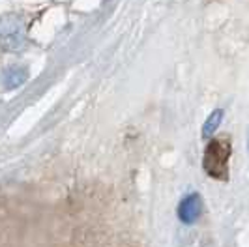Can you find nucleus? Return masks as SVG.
I'll use <instances>...</instances> for the list:
<instances>
[{
    "instance_id": "obj_1",
    "label": "nucleus",
    "mask_w": 249,
    "mask_h": 247,
    "mask_svg": "<svg viewBox=\"0 0 249 247\" xmlns=\"http://www.w3.org/2000/svg\"><path fill=\"white\" fill-rule=\"evenodd\" d=\"M229 159H231V144L225 139H217L204 150L202 167L204 173L213 180H227L229 176Z\"/></svg>"
},
{
    "instance_id": "obj_2",
    "label": "nucleus",
    "mask_w": 249,
    "mask_h": 247,
    "mask_svg": "<svg viewBox=\"0 0 249 247\" xmlns=\"http://www.w3.org/2000/svg\"><path fill=\"white\" fill-rule=\"evenodd\" d=\"M26 30L25 23L19 15H4L0 17V45L8 51H19L25 47Z\"/></svg>"
},
{
    "instance_id": "obj_3",
    "label": "nucleus",
    "mask_w": 249,
    "mask_h": 247,
    "mask_svg": "<svg viewBox=\"0 0 249 247\" xmlns=\"http://www.w3.org/2000/svg\"><path fill=\"white\" fill-rule=\"evenodd\" d=\"M200 213H202V198H200L199 193L187 195L178 206V217L186 225H191V223L197 221L200 217Z\"/></svg>"
},
{
    "instance_id": "obj_4",
    "label": "nucleus",
    "mask_w": 249,
    "mask_h": 247,
    "mask_svg": "<svg viewBox=\"0 0 249 247\" xmlns=\"http://www.w3.org/2000/svg\"><path fill=\"white\" fill-rule=\"evenodd\" d=\"M26 81V70L25 68H12L4 75V87L6 88H17Z\"/></svg>"
},
{
    "instance_id": "obj_5",
    "label": "nucleus",
    "mask_w": 249,
    "mask_h": 247,
    "mask_svg": "<svg viewBox=\"0 0 249 247\" xmlns=\"http://www.w3.org/2000/svg\"><path fill=\"white\" fill-rule=\"evenodd\" d=\"M221 120H223V109H215L202 125V137H212L221 125Z\"/></svg>"
}]
</instances>
